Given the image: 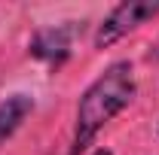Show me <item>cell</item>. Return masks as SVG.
Wrapping results in <instances>:
<instances>
[{"label":"cell","instance_id":"cell-4","mask_svg":"<svg viewBox=\"0 0 159 155\" xmlns=\"http://www.w3.org/2000/svg\"><path fill=\"white\" fill-rule=\"evenodd\" d=\"M31 110H34V100L28 94H12L0 103V143H6V137L16 134V128L31 116Z\"/></svg>","mask_w":159,"mask_h":155},{"label":"cell","instance_id":"cell-5","mask_svg":"<svg viewBox=\"0 0 159 155\" xmlns=\"http://www.w3.org/2000/svg\"><path fill=\"white\" fill-rule=\"evenodd\" d=\"M95 155H110V152H107V149H98V152H95Z\"/></svg>","mask_w":159,"mask_h":155},{"label":"cell","instance_id":"cell-3","mask_svg":"<svg viewBox=\"0 0 159 155\" xmlns=\"http://www.w3.org/2000/svg\"><path fill=\"white\" fill-rule=\"evenodd\" d=\"M31 55L43 61H64L70 55V31L67 27H49L31 40Z\"/></svg>","mask_w":159,"mask_h":155},{"label":"cell","instance_id":"cell-1","mask_svg":"<svg viewBox=\"0 0 159 155\" xmlns=\"http://www.w3.org/2000/svg\"><path fill=\"white\" fill-rule=\"evenodd\" d=\"M135 97V76H132V64L129 61H116L98 76L89 91L83 94L77 110V134H74V155H80L92 137L116 116L119 110H125Z\"/></svg>","mask_w":159,"mask_h":155},{"label":"cell","instance_id":"cell-2","mask_svg":"<svg viewBox=\"0 0 159 155\" xmlns=\"http://www.w3.org/2000/svg\"><path fill=\"white\" fill-rule=\"evenodd\" d=\"M156 12H159V0H125V3H119L116 9L101 21L95 46H98V49L110 46L113 40L125 37L129 31H135V27L144 24L147 19H153Z\"/></svg>","mask_w":159,"mask_h":155}]
</instances>
